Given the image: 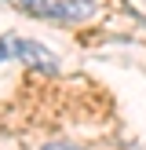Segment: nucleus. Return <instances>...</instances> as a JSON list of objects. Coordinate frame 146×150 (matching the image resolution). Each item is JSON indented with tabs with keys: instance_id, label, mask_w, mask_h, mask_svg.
<instances>
[{
	"instance_id": "2",
	"label": "nucleus",
	"mask_w": 146,
	"mask_h": 150,
	"mask_svg": "<svg viewBox=\"0 0 146 150\" xmlns=\"http://www.w3.org/2000/svg\"><path fill=\"white\" fill-rule=\"evenodd\" d=\"M4 59H18V62L33 66V70H44V73H55L58 70V59L51 55L44 44L22 40V37H4V40H0V62H4Z\"/></svg>"
},
{
	"instance_id": "1",
	"label": "nucleus",
	"mask_w": 146,
	"mask_h": 150,
	"mask_svg": "<svg viewBox=\"0 0 146 150\" xmlns=\"http://www.w3.org/2000/svg\"><path fill=\"white\" fill-rule=\"evenodd\" d=\"M11 4L33 18L55 22V26H80V22H91L99 15L95 0H11Z\"/></svg>"
},
{
	"instance_id": "3",
	"label": "nucleus",
	"mask_w": 146,
	"mask_h": 150,
	"mask_svg": "<svg viewBox=\"0 0 146 150\" xmlns=\"http://www.w3.org/2000/svg\"><path fill=\"white\" fill-rule=\"evenodd\" d=\"M40 150H84V146H77V143H48V146H40Z\"/></svg>"
}]
</instances>
